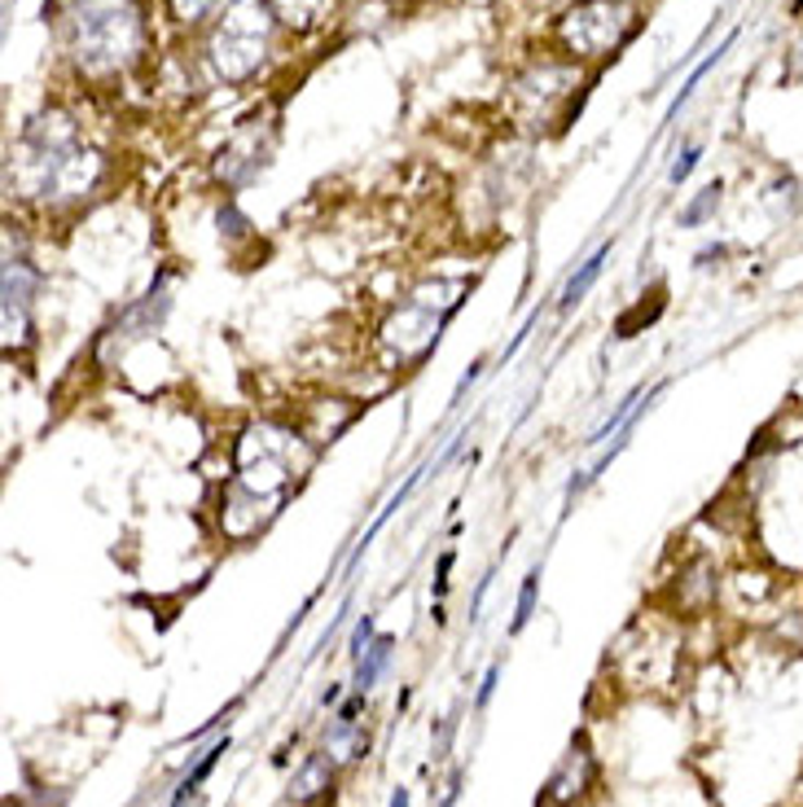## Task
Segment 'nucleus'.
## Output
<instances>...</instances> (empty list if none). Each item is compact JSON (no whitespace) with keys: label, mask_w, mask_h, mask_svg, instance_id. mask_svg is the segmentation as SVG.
Instances as JSON below:
<instances>
[{"label":"nucleus","mask_w":803,"mask_h":807,"mask_svg":"<svg viewBox=\"0 0 803 807\" xmlns=\"http://www.w3.org/2000/svg\"><path fill=\"white\" fill-rule=\"evenodd\" d=\"M10 180H18V189L40 202L88 198L101 180V159L79 141L66 114H40L18 137Z\"/></svg>","instance_id":"f257e3e1"},{"label":"nucleus","mask_w":803,"mask_h":807,"mask_svg":"<svg viewBox=\"0 0 803 807\" xmlns=\"http://www.w3.org/2000/svg\"><path fill=\"white\" fill-rule=\"evenodd\" d=\"M146 14L137 0H75L66 14V53L92 79L124 75L146 53Z\"/></svg>","instance_id":"f03ea898"},{"label":"nucleus","mask_w":803,"mask_h":807,"mask_svg":"<svg viewBox=\"0 0 803 807\" xmlns=\"http://www.w3.org/2000/svg\"><path fill=\"white\" fill-rule=\"evenodd\" d=\"M273 5L268 0H234V5L224 10L211 45H206V58H211V71L224 79V84H247L264 58H268V45H273Z\"/></svg>","instance_id":"7ed1b4c3"},{"label":"nucleus","mask_w":803,"mask_h":807,"mask_svg":"<svg viewBox=\"0 0 803 807\" xmlns=\"http://www.w3.org/2000/svg\"><path fill=\"white\" fill-rule=\"evenodd\" d=\"M637 31L632 0H576L562 14V45L576 58H606Z\"/></svg>","instance_id":"20e7f679"},{"label":"nucleus","mask_w":803,"mask_h":807,"mask_svg":"<svg viewBox=\"0 0 803 807\" xmlns=\"http://www.w3.org/2000/svg\"><path fill=\"white\" fill-rule=\"evenodd\" d=\"M167 312H172V294H167V273H163L150 286V294H141L133 307H124L120 316L101 329V338H97V365H110L114 356H124L133 342L159 333L163 320H167Z\"/></svg>","instance_id":"39448f33"},{"label":"nucleus","mask_w":803,"mask_h":807,"mask_svg":"<svg viewBox=\"0 0 803 807\" xmlns=\"http://www.w3.org/2000/svg\"><path fill=\"white\" fill-rule=\"evenodd\" d=\"M40 268L27 260V255H5V286H0V307H5V338L10 348L14 342H27L32 338V307H36V294H40Z\"/></svg>","instance_id":"423d86ee"},{"label":"nucleus","mask_w":803,"mask_h":807,"mask_svg":"<svg viewBox=\"0 0 803 807\" xmlns=\"http://www.w3.org/2000/svg\"><path fill=\"white\" fill-rule=\"evenodd\" d=\"M268 154H273V141H260V124H251V128H242L234 141L219 150L215 172H219V180L228 189H242V185H251L268 167Z\"/></svg>","instance_id":"0eeeda50"},{"label":"nucleus","mask_w":803,"mask_h":807,"mask_svg":"<svg viewBox=\"0 0 803 807\" xmlns=\"http://www.w3.org/2000/svg\"><path fill=\"white\" fill-rule=\"evenodd\" d=\"M593 781V759H589V751L580 746H570V755L557 764V772H553V781H549V798H557V803H566V798H576V794H585V785Z\"/></svg>","instance_id":"6e6552de"},{"label":"nucleus","mask_w":803,"mask_h":807,"mask_svg":"<svg viewBox=\"0 0 803 807\" xmlns=\"http://www.w3.org/2000/svg\"><path fill=\"white\" fill-rule=\"evenodd\" d=\"M606 260H611V242L606 247H598L576 273L566 277V286H562V294H557V312H570V307H580L585 303V294L598 286V277H602V268H606Z\"/></svg>","instance_id":"1a4fd4ad"},{"label":"nucleus","mask_w":803,"mask_h":807,"mask_svg":"<svg viewBox=\"0 0 803 807\" xmlns=\"http://www.w3.org/2000/svg\"><path fill=\"white\" fill-rule=\"evenodd\" d=\"M391 650H396V636H387V632H378V636L369 641V650L356 658V676H352V689H356V694H369V689L382 680V671L391 667Z\"/></svg>","instance_id":"9d476101"},{"label":"nucleus","mask_w":803,"mask_h":807,"mask_svg":"<svg viewBox=\"0 0 803 807\" xmlns=\"http://www.w3.org/2000/svg\"><path fill=\"white\" fill-rule=\"evenodd\" d=\"M224 755H228V737H219L215 746H206V751H202V759L193 764V772H185V777H180V785H176V794H172V807H185V803L198 794V785H202V781L215 772V764H219Z\"/></svg>","instance_id":"9b49d317"},{"label":"nucleus","mask_w":803,"mask_h":807,"mask_svg":"<svg viewBox=\"0 0 803 807\" xmlns=\"http://www.w3.org/2000/svg\"><path fill=\"white\" fill-rule=\"evenodd\" d=\"M325 790H329V759L325 755H308V764L290 781V798L294 803H308V798H316Z\"/></svg>","instance_id":"f8f14e48"},{"label":"nucleus","mask_w":803,"mask_h":807,"mask_svg":"<svg viewBox=\"0 0 803 807\" xmlns=\"http://www.w3.org/2000/svg\"><path fill=\"white\" fill-rule=\"evenodd\" d=\"M268 5H273V14H277L281 23L308 31V27H316V23L329 14L334 0H268Z\"/></svg>","instance_id":"ddd939ff"},{"label":"nucleus","mask_w":803,"mask_h":807,"mask_svg":"<svg viewBox=\"0 0 803 807\" xmlns=\"http://www.w3.org/2000/svg\"><path fill=\"white\" fill-rule=\"evenodd\" d=\"M733 40H738V27H733V31H729V36H725V40H720V45H716V49H712V53H707V58H703V62H699L694 71H690V79H685V84H680V92H676V101L667 105V124L676 119V110H680L685 101H690V97H694V88L703 84V75H707V71H716V62H720V58H725V53L733 49Z\"/></svg>","instance_id":"4468645a"},{"label":"nucleus","mask_w":803,"mask_h":807,"mask_svg":"<svg viewBox=\"0 0 803 807\" xmlns=\"http://www.w3.org/2000/svg\"><path fill=\"white\" fill-rule=\"evenodd\" d=\"M716 211H720V180L703 185V189H699L690 202H685V206H680V215H676V224H680V228H703V224H707Z\"/></svg>","instance_id":"2eb2a0df"},{"label":"nucleus","mask_w":803,"mask_h":807,"mask_svg":"<svg viewBox=\"0 0 803 807\" xmlns=\"http://www.w3.org/2000/svg\"><path fill=\"white\" fill-rule=\"evenodd\" d=\"M536 602H540V570H531L527 580H523V589H518V610H514V632H523L527 623H531V615H536Z\"/></svg>","instance_id":"dca6fc26"},{"label":"nucleus","mask_w":803,"mask_h":807,"mask_svg":"<svg viewBox=\"0 0 803 807\" xmlns=\"http://www.w3.org/2000/svg\"><path fill=\"white\" fill-rule=\"evenodd\" d=\"M167 10L176 23H202L215 10V0H167Z\"/></svg>","instance_id":"f3484780"},{"label":"nucleus","mask_w":803,"mask_h":807,"mask_svg":"<svg viewBox=\"0 0 803 807\" xmlns=\"http://www.w3.org/2000/svg\"><path fill=\"white\" fill-rule=\"evenodd\" d=\"M699 159H703V146H685L680 154H676V163H672V172H667V180L672 185H685L694 176V167H699Z\"/></svg>","instance_id":"a211bd4d"},{"label":"nucleus","mask_w":803,"mask_h":807,"mask_svg":"<svg viewBox=\"0 0 803 807\" xmlns=\"http://www.w3.org/2000/svg\"><path fill=\"white\" fill-rule=\"evenodd\" d=\"M374 636H378V632H374V615H361V619H356V628H352V641H348L352 663H356V658L369 650V641H374Z\"/></svg>","instance_id":"6ab92c4d"},{"label":"nucleus","mask_w":803,"mask_h":807,"mask_svg":"<svg viewBox=\"0 0 803 807\" xmlns=\"http://www.w3.org/2000/svg\"><path fill=\"white\" fill-rule=\"evenodd\" d=\"M247 228H251V224H247V215H242L234 202H228V206L219 211V234H228V238H247Z\"/></svg>","instance_id":"aec40b11"},{"label":"nucleus","mask_w":803,"mask_h":807,"mask_svg":"<svg viewBox=\"0 0 803 807\" xmlns=\"http://www.w3.org/2000/svg\"><path fill=\"white\" fill-rule=\"evenodd\" d=\"M452 562H456V553H452V548H448V553H439V566H435V584H430L435 602H443V593H448V575H452Z\"/></svg>","instance_id":"412c9836"},{"label":"nucleus","mask_w":803,"mask_h":807,"mask_svg":"<svg viewBox=\"0 0 803 807\" xmlns=\"http://www.w3.org/2000/svg\"><path fill=\"white\" fill-rule=\"evenodd\" d=\"M497 680H501V663H492L488 671H484V684H479V698H475V707L484 711L488 703H492V694H497Z\"/></svg>","instance_id":"4be33fe9"},{"label":"nucleus","mask_w":803,"mask_h":807,"mask_svg":"<svg viewBox=\"0 0 803 807\" xmlns=\"http://www.w3.org/2000/svg\"><path fill=\"white\" fill-rule=\"evenodd\" d=\"M479 374H484V361H475V365L466 369V378H462V382H456V391H452V400H462V395H466V391H470V387L479 382Z\"/></svg>","instance_id":"5701e85b"},{"label":"nucleus","mask_w":803,"mask_h":807,"mask_svg":"<svg viewBox=\"0 0 803 807\" xmlns=\"http://www.w3.org/2000/svg\"><path fill=\"white\" fill-rule=\"evenodd\" d=\"M725 255H729V247L716 242V247H703V251L694 255V264H699V268H712V260H725Z\"/></svg>","instance_id":"b1692460"},{"label":"nucleus","mask_w":803,"mask_h":807,"mask_svg":"<svg viewBox=\"0 0 803 807\" xmlns=\"http://www.w3.org/2000/svg\"><path fill=\"white\" fill-rule=\"evenodd\" d=\"M488 589H492V570L479 580V589H475V597H470V619H479V610H484V597H488Z\"/></svg>","instance_id":"393cba45"},{"label":"nucleus","mask_w":803,"mask_h":807,"mask_svg":"<svg viewBox=\"0 0 803 807\" xmlns=\"http://www.w3.org/2000/svg\"><path fill=\"white\" fill-rule=\"evenodd\" d=\"M338 698H342V689H338V684H329V689H325V698H321V703L329 707V703H338Z\"/></svg>","instance_id":"a878e982"},{"label":"nucleus","mask_w":803,"mask_h":807,"mask_svg":"<svg viewBox=\"0 0 803 807\" xmlns=\"http://www.w3.org/2000/svg\"><path fill=\"white\" fill-rule=\"evenodd\" d=\"M391 807H409V790H404V785L391 794Z\"/></svg>","instance_id":"bb28decb"}]
</instances>
